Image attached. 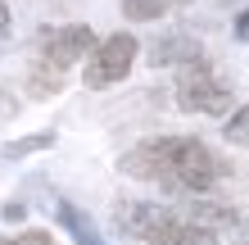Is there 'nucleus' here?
I'll return each instance as SVG.
<instances>
[{"instance_id":"nucleus-1","label":"nucleus","mask_w":249,"mask_h":245,"mask_svg":"<svg viewBox=\"0 0 249 245\" xmlns=\"http://www.w3.org/2000/svg\"><path fill=\"white\" fill-rule=\"evenodd\" d=\"M123 172H131L141 182H163L172 191L204 195V191H213V182L227 168L195 136H154V141H141L131 154H123Z\"/></svg>"},{"instance_id":"nucleus-7","label":"nucleus","mask_w":249,"mask_h":245,"mask_svg":"<svg viewBox=\"0 0 249 245\" xmlns=\"http://www.w3.org/2000/svg\"><path fill=\"white\" fill-rule=\"evenodd\" d=\"M195 59H204V55L190 37H172V41L154 46V68H181V64H195Z\"/></svg>"},{"instance_id":"nucleus-4","label":"nucleus","mask_w":249,"mask_h":245,"mask_svg":"<svg viewBox=\"0 0 249 245\" xmlns=\"http://www.w3.org/2000/svg\"><path fill=\"white\" fill-rule=\"evenodd\" d=\"M136 37L131 32H113V37H105L100 46L91 50V59H86V86L91 91H100V86H113V82H123L127 73H131V59H136Z\"/></svg>"},{"instance_id":"nucleus-12","label":"nucleus","mask_w":249,"mask_h":245,"mask_svg":"<svg viewBox=\"0 0 249 245\" xmlns=\"http://www.w3.org/2000/svg\"><path fill=\"white\" fill-rule=\"evenodd\" d=\"M0 245H54L46 232H23V236H14V241H0Z\"/></svg>"},{"instance_id":"nucleus-10","label":"nucleus","mask_w":249,"mask_h":245,"mask_svg":"<svg viewBox=\"0 0 249 245\" xmlns=\"http://www.w3.org/2000/svg\"><path fill=\"white\" fill-rule=\"evenodd\" d=\"M227 141H231V146H249V105H240L227 118Z\"/></svg>"},{"instance_id":"nucleus-9","label":"nucleus","mask_w":249,"mask_h":245,"mask_svg":"<svg viewBox=\"0 0 249 245\" xmlns=\"http://www.w3.org/2000/svg\"><path fill=\"white\" fill-rule=\"evenodd\" d=\"M59 86H64V68L36 64V73H32V95H54Z\"/></svg>"},{"instance_id":"nucleus-6","label":"nucleus","mask_w":249,"mask_h":245,"mask_svg":"<svg viewBox=\"0 0 249 245\" xmlns=\"http://www.w3.org/2000/svg\"><path fill=\"white\" fill-rule=\"evenodd\" d=\"M54 218H59L68 232H72V241L77 245H105V236L95 232V223L86 218V213L77 209V205H68V200H59V205H54Z\"/></svg>"},{"instance_id":"nucleus-3","label":"nucleus","mask_w":249,"mask_h":245,"mask_svg":"<svg viewBox=\"0 0 249 245\" xmlns=\"http://www.w3.org/2000/svg\"><path fill=\"white\" fill-rule=\"evenodd\" d=\"M177 105L186 113H222L231 109V86L213 77L209 59H195V64H181L177 73Z\"/></svg>"},{"instance_id":"nucleus-14","label":"nucleus","mask_w":249,"mask_h":245,"mask_svg":"<svg viewBox=\"0 0 249 245\" xmlns=\"http://www.w3.org/2000/svg\"><path fill=\"white\" fill-rule=\"evenodd\" d=\"M5 32H9V5L0 0V37H5Z\"/></svg>"},{"instance_id":"nucleus-8","label":"nucleus","mask_w":249,"mask_h":245,"mask_svg":"<svg viewBox=\"0 0 249 245\" xmlns=\"http://www.w3.org/2000/svg\"><path fill=\"white\" fill-rule=\"evenodd\" d=\"M168 14V0H123V19L131 23H150V19H163Z\"/></svg>"},{"instance_id":"nucleus-5","label":"nucleus","mask_w":249,"mask_h":245,"mask_svg":"<svg viewBox=\"0 0 249 245\" xmlns=\"http://www.w3.org/2000/svg\"><path fill=\"white\" fill-rule=\"evenodd\" d=\"M36 46H41V64H50V68H72L77 59H86V55L95 50V32H91L86 23L46 27Z\"/></svg>"},{"instance_id":"nucleus-13","label":"nucleus","mask_w":249,"mask_h":245,"mask_svg":"<svg viewBox=\"0 0 249 245\" xmlns=\"http://www.w3.org/2000/svg\"><path fill=\"white\" fill-rule=\"evenodd\" d=\"M236 37H240V41H249V9H240V14H236Z\"/></svg>"},{"instance_id":"nucleus-11","label":"nucleus","mask_w":249,"mask_h":245,"mask_svg":"<svg viewBox=\"0 0 249 245\" xmlns=\"http://www.w3.org/2000/svg\"><path fill=\"white\" fill-rule=\"evenodd\" d=\"M50 132H36V136H23V141H14V146H5V154H9V159H23V154H32V150H46L50 146Z\"/></svg>"},{"instance_id":"nucleus-2","label":"nucleus","mask_w":249,"mask_h":245,"mask_svg":"<svg viewBox=\"0 0 249 245\" xmlns=\"http://www.w3.org/2000/svg\"><path fill=\"white\" fill-rule=\"evenodd\" d=\"M123 232L141 236L145 245H217V236L209 227H199L195 218H181V213H168L159 205H123L118 209Z\"/></svg>"}]
</instances>
